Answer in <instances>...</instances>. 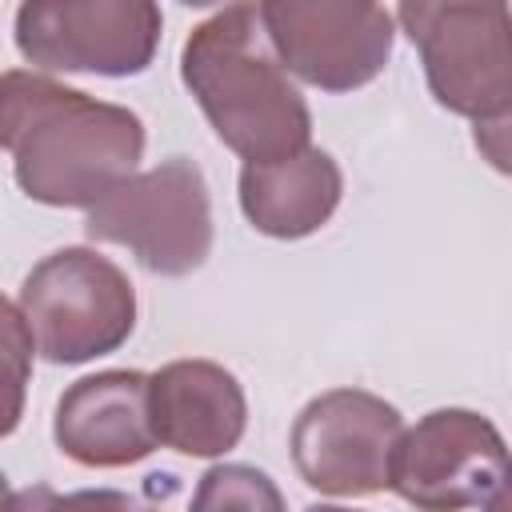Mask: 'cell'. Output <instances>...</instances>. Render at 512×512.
I'll list each match as a JSON object with an SVG mask.
<instances>
[{
    "instance_id": "cell-1",
    "label": "cell",
    "mask_w": 512,
    "mask_h": 512,
    "mask_svg": "<svg viewBox=\"0 0 512 512\" xmlns=\"http://www.w3.org/2000/svg\"><path fill=\"white\" fill-rule=\"evenodd\" d=\"M144 120L48 72H0V152L20 192L48 208H92L144 156Z\"/></svg>"
},
{
    "instance_id": "cell-2",
    "label": "cell",
    "mask_w": 512,
    "mask_h": 512,
    "mask_svg": "<svg viewBox=\"0 0 512 512\" xmlns=\"http://www.w3.org/2000/svg\"><path fill=\"white\" fill-rule=\"evenodd\" d=\"M180 80L220 144L240 160H280L312 140V112L272 52L252 0L224 4L192 28L180 52Z\"/></svg>"
},
{
    "instance_id": "cell-3",
    "label": "cell",
    "mask_w": 512,
    "mask_h": 512,
    "mask_svg": "<svg viewBox=\"0 0 512 512\" xmlns=\"http://www.w3.org/2000/svg\"><path fill=\"white\" fill-rule=\"evenodd\" d=\"M400 28L416 44L428 92L472 124L512 112L508 0H400Z\"/></svg>"
},
{
    "instance_id": "cell-4",
    "label": "cell",
    "mask_w": 512,
    "mask_h": 512,
    "mask_svg": "<svg viewBox=\"0 0 512 512\" xmlns=\"http://www.w3.org/2000/svg\"><path fill=\"white\" fill-rule=\"evenodd\" d=\"M84 232L128 248L156 276H188L212 252L208 180L188 156H168L104 192L88 208Z\"/></svg>"
},
{
    "instance_id": "cell-5",
    "label": "cell",
    "mask_w": 512,
    "mask_h": 512,
    "mask_svg": "<svg viewBox=\"0 0 512 512\" xmlns=\"http://www.w3.org/2000/svg\"><path fill=\"white\" fill-rule=\"evenodd\" d=\"M20 312L48 364H88L132 336L136 288L108 256L60 248L24 276Z\"/></svg>"
},
{
    "instance_id": "cell-6",
    "label": "cell",
    "mask_w": 512,
    "mask_h": 512,
    "mask_svg": "<svg viewBox=\"0 0 512 512\" xmlns=\"http://www.w3.org/2000/svg\"><path fill=\"white\" fill-rule=\"evenodd\" d=\"M388 488L416 508H504L508 448L500 428L472 408H436L400 432Z\"/></svg>"
},
{
    "instance_id": "cell-7",
    "label": "cell",
    "mask_w": 512,
    "mask_h": 512,
    "mask_svg": "<svg viewBox=\"0 0 512 512\" xmlns=\"http://www.w3.org/2000/svg\"><path fill=\"white\" fill-rule=\"evenodd\" d=\"M160 0H20L16 48L40 72L140 76L160 48Z\"/></svg>"
},
{
    "instance_id": "cell-8",
    "label": "cell",
    "mask_w": 512,
    "mask_h": 512,
    "mask_svg": "<svg viewBox=\"0 0 512 512\" xmlns=\"http://www.w3.org/2000/svg\"><path fill=\"white\" fill-rule=\"evenodd\" d=\"M256 8L280 64L320 92H356L392 60L396 28L380 0H260Z\"/></svg>"
},
{
    "instance_id": "cell-9",
    "label": "cell",
    "mask_w": 512,
    "mask_h": 512,
    "mask_svg": "<svg viewBox=\"0 0 512 512\" xmlns=\"http://www.w3.org/2000/svg\"><path fill=\"white\" fill-rule=\"evenodd\" d=\"M404 416L364 388H332L308 400L292 424V464L300 480L332 500L376 496L388 488L392 448Z\"/></svg>"
},
{
    "instance_id": "cell-10",
    "label": "cell",
    "mask_w": 512,
    "mask_h": 512,
    "mask_svg": "<svg viewBox=\"0 0 512 512\" xmlns=\"http://www.w3.org/2000/svg\"><path fill=\"white\" fill-rule=\"evenodd\" d=\"M56 448L80 468H128L156 452L148 424V376L108 368L64 388L52 420Z\"/></svg>"
},
{
    "instance_id": "cell-11",
    "label": "cell",
    "mask_w": 512,
    "mask_h": 512,
    "mask_svg": "<svg viewBox=\"0 0 512 512\" xmlns=\"http://www.w3.org/2000/svg\"><path fill=\"white\" fill-rule=\"evenodd\" d=\"M148 424L156 444L180 456H224L248 428L240 380L216 360H172L148 376Z\"/></svg>"
},
{
    "instance_id": "cell-12",
    "label": "cell",
    "mask_w": 512,
    "mask_h": 512,
    "mask_svg": "<svg viewBox=\"0 0 512 512\" xmlns=\"http://www.w3.org/2000/svg\"><path fill=\"white\" fill-rule=\"evenodd\" d=\"M344 196V172L324 148H300L280 160H244L240 208L248 224L276 240L320 232Z\"/></svg>"
},
{
    "instance_id": "cell-13",
    "label": "cell",
    "mask_w": 512,
    "mask_h": 512,
    "mask_svg": "<svg viewBox=\"0 0 512 512\" xmlns=\"http://www.w3.org/2000/svg\"><path fill=\"white\" fill-rule=\"evenodd\" d=\"M32 352H36V340L28 332L24 312L8 296H0V440L12 436L24 420Z\"/></svg>"
},
{
    "instance_id": "cell-14",
    "label": "cell",
    "mask_w": 512,
    "mask_h": 512,
    "mask_svg": "<svg viewBox=\"0 0 512 512\" xmlns=\"http://www.w3.org/2000/svg\"><path fill=\"white\" fill-rule=\"evenodd\" d=\"M192 508H284V496L276 484L248 464H216L200 476V488L192 496Z\"/></svg>"
},
{
    "instance_id": "cell-15",
    "label": "cell",
    "mask_w": 512,
    "mask_h": 512,
    "mask_svg": "<svg viewBox=\"0 0 512 512\" xmlns=\"http://www.w3.org/2000/svg\"><path fill=\"white\" fill-rule=\"evenodd\" d=\"M180 4H188V8H212V4H224V0H180Z\"/></svg>"
},
{
    "instance_id": "cell-16",
    "label": "cell",
    "mask_w": 512,
    "mask_h": 512,
    "mask_svg": "<svg viewBox=\"0 0 512 512\" xmlns=\"http://www.w3.org/2000/svg\"><path fill=\"white\" fill-rule=\"evenodd\" d=\"M0 504H8V476L0 472Z\"/></svg>"
}]
</instances>
